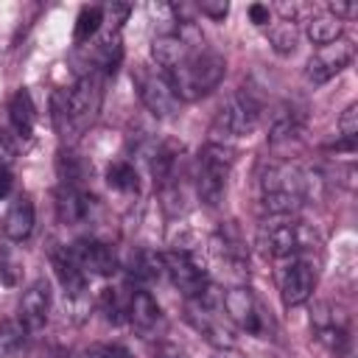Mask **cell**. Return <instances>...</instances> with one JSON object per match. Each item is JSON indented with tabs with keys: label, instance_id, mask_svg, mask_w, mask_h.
<instances>
[{
	"label": "cell",
	"instance_id": "cell-1",
	"mask_svg": "<svg viewBox=\"0 0 358 358\" xmlns=\"http://www.w3.org/2000/svg\"><path fill=\"white\" fill-rule=\"evenodd\" d=\"M316 173L294 162H271L260 173V201L268 215H296L316 196Z\"/></svg>",
	"mask_w": 358,
	"mask_h": 358
},
{
	"label": "cell",
	"instance_id": "cell-2",
	"mask_svg": "<svg viewBox=\"0 0 358 358\" xmlns=\"http://www.w3.org/2000/svg\"><path fill=\"white\" fill-rule=\"evenodd\" d=\"M224 73H227L224 56L207 48L204 42H199L171 70H165V78L179 101H199L221 84Z\"/></svg>",
	"mask_w": 358,
	"mask_h": 358
},
{
	"label": "cell",
	"instance_id": "cell-3",
	"mask_svg": "<svg viewBox=\"0 0 358 358\" xmlns=\"http://www.w3.org/2000/svg\"><path fill=\"white\" fill-rule=\"evenodd\" d=\"M319 246V232L296 215H268L257 227V249L266 257L285 260L294 255H310Z\"/></svg>",
	"mask_w": 358,
	"mask_h": 358
},
{
	"label": "cell",
	"instance_id": "cell-4",
	"mask_svg": "<svg viewBox=\"0 0 358 358\" xmlns=\"http://www.w3.org/2000/svg\"><path fill=\"white\" fill-rule=\"evenodd\" d=\"M235 154L229 145L221 143H207L199 157H196V171H193V182H196V196L201 204L207 207H218L224 201L227 193V179L232 171Z\"/></svg>",
	"mask_w": 358,
	"mask_h": 358
},
{
	"label": "cell",
	"instance_id": "cell-5",
	"mask_svg": "<svg viewBox=\"0 0 358 358\" xmlns=\"http://www.w3.org/2000/svg\"><path fill=\"white\" fill-rule=\"evenodd\" d=\"M260 123V101L241 90L235 92L215 115L213 126H210V143H221V145H229L241 137H249Z\"/></svg>",
	"mask_w": 358,
	"mask_h": 358
},
{
	"label": "cell",
	"instance_id": "cell-6",
	"mask_svg": "<svg viewBox=\"0 0 358 358\" xmlns=\"http://www.w3.org/2000/svg\"><path fill=\"white\" fill-rule=\"evenodd\" d=\"M221 310L224 316L241 327L243 333L249 336H257V338H271L274 336V322H271V313L263 308V302L252 294V288L246 285H232L221 294Z\"/></svg>",
	"mask_w": 358,
	"mask_h": 358
},
{
	"label": "cell",
	"instance_id": "cell-7",
	"mask_svg": "<svg viewBox=\"0 0 358 358\" xmlns=\"http://www.w3.org/2000/svg\"><path fill=\"white\" fill-rule=\"evenodd\" d=\"M131 81L137 87V95L143 101V106L154 115V117H173L179 112V98L173 95L165 73L159 67H148V64H137L131 70Z\"/></svg>",
	"mask_w": 358,
	"mask_h": 358
},
{
	"label": "cell",
	"instance_id": "cell-8",
	"mask_svg": "<svg viewBox=\"0 0 358 358\" xmlns=\"http://www.w3.org/2000/svg\"><path fill=\"white\" fill-rule=\"evenodd\" d=\"M101 95H103V76L90 70L84 73L70 90H67V120H70V131H84L98 109H101Z\"/></svg>",
	"mask_w": 358,
	"mask_h": 358
},
{
	"label": "cell",
	"instance_id": "cell-9",
	"mask_svg": "<svg viewBox=\"0 0 358 358\" xmlns=\"http://www.w3.org/2000/svg\"><path fill=\"white\" fill-rule=\"evenodd\" d=\"M162 266H165V277L185 294V299H196L210 288L204 263L187 249L165 252L162 255Z\"/></svg>",
	"mask_w": 358,
	"mask_h": 358
},
{
	"label": "cell",
	"instance_id": "cell-10",
	"mask_svg": "<svg viewBox=\"0 0 358 358\" xmlns=\"http://www.w3.org/2000/svg\"><path fill=\"white\" fill-rule=\"evenodd\" d=\"M277 280H280V294H282L285 308L305 305L316 288V266H313L310 255L285 257L277 271Z\"/></svg>",
	"mask_w": 358,
	"mask_h": 358
},
{
	"label": "cell",
	"instance_id": "cell-11",
	"mask_svg": "<svg viewBox=\"0 0 358 358\" xmlns=\"http://www.w3.org/2000/svg\"><path fill=\"white\" fill-rule=\"evenodd\" d=\"M310 327H313V336L316 341L330 350L336 358L347 352L350 347V322H347V313L330 302H319L310 313Z\"/></svg>",
	"mask_w": 358,
	"mask_h": 358
},
{
	"label": "cell",
	"instance_id": "cell-12",
	"mask_svg": "<svg viewBox=\"0 0 358 358\" xmlns=\"http://www.w3.org/2000/svg\"><path fill=\"white\" fill-rule=\"evenodd\" d=\"M352 56H355V45L344 36H338L327 45H319L313 50V56L308 59V64H305V78L310 84H324L333 76H338L352 62Z\"/></svg>",
	"mask_w": 358,
	"mask_h": 358
},
{
	"label": "cell",
	"instance_id": "cell-13",
	"mask_svg": "<svg viewBox=\"0 0 358 358\" xmlns=\"http://www.w3.org/2000/svg\"><path fill=\"white\" fill-rule=\"evenodd\" d=\"M76 263L81 266L84 274H98V277H106V274H115L117 271V255L109 243L98 241V238H78L73 246H70Z\"/></svg>",
	"mask_w": 358,
	"mask_h": 358
},
{
	"label": "cell",
	"instance_id": "cell-14",
	"mask_svg": "<svg viewBox=\"0 0 358 358\" xmlns=\"http://www.w3.org/2000/svg\"><path fill=\"white\" fill-rule=\"evenodd\" d=\"M50 266L56 271V280L64 291L67 302H81L87 296V274L81 271V266L76 263L73 252L67 246H56L50 249Z\"/></svg>",
	"mask_w": 358,
	"mask_h": 358
},
{
	"label": "cell",
	"instance_id": "cell-15",
	"mask_svg": "<svg viewBox=\"0 0 358 358\" xmlns=\"http://www.w3.org/2000/svg\"><path fill=\"white\" fill-rule=\"evenodd\" d=\"M48 313H50V285H48V280H34L20 296L17 322L25 330H39V327H45Z\"/></svg>",
	"mask_w": 358,
	"mask_h": 358
},
{
	"label": "cell",
	"instance_id": "cell-16",
	"mask_svg": "<svg viewBox=\"0 0 358 358\" xmlns=\"http://www.w3.org/2000/svg\"><path fill=\"white\" fill-rule=\"evenodd\" d=\"M129 322H131V327H134L140 336H145V338L157 336V330L165 324L157 299H154L145 288H140V285L129 291Z\"/></svg>",
	"mask_w": 358,
	"mask_h": 358
},
{
	"label": "cell",
	"instance_id": "cell-17",
	"mask_svg": "<svg viewBox=\"0 0 358 358\" xmlns=\"http://www.w3.org/2000/svg\"><path fill=\"white\" fill-rule=\"evenodd\" d=\"M56 213L62 224H84L92 215V199L81 187L59 185L56 190Z\"/></svg>",
	"mask_w": 358,
	"mask_h": 358
},
{
	"label": "cell",
	"instance_id": "cell-18",
	"mask_svg": "<svg viewBox=\"0 0 358 358\" xmlns=\"http://www.w3.org/2000/svg\"><path fill=\"white\" fill-rule=\"evenodd\" d=\"M34 218H36V213H34L31 196H17V199L8 204V210H6L3 235H6L8 241H14V243L25 241V238L34 232Z\"/></svg>",
	"mask_w": 358,
	"mask_h": 358
},
{
	"label": "cell",
	"instance_id": "cell-19",
	"mask_svg": "<svg viewBox=\"0 0 358 358\" xmlns=\"http://www.w3.org/2000/svg\"><path fill=\"white\" fill-rule=\"evenodd\" d=\"M8 120L11 129L17 131V137L28 140L34 134V123H36V109H34V98L28 90H17L8 101Z\"/></svg>",
	"mask_w": 358,
	"mask_h": 358
},
{
	"label": "cell",
	"instance_id": "cell-20",
	"mask_svg": "<svg viewBox=\"0 0 358 358\" xmlns=\"http://www.w3.org/2000/svg\"><path fill=\"white\" fill-rule=\"evenodd\" d=\"M344 31V22L338 17H333L327 8H313V14H308L305 20V34L313 45H327L333 39H338Z\"/></svg>",
	"mask_w": 358,
	"mask_h": 358
},
{
	"label": "cell",
	"instance_id": "cell-21",
	"mask_svg": "<svg viewBox=\"0 0 358 358\" xmlns=\"http://www.w3.org/2000/svg\"><path fill=\"white\" fill-rule=\"evenodd\" d=\"M165 274V266H162V255L157 252H148V249H137L131 255V266H129V277L143 288L148 282H157L159 277Z\"/></svg>",
	"mask_w": 358,
	"mask_h": 358
},
{
	"label": "cell",
	"instance_id": "cell-22",
	"mask_svg": "<svg viewBox=\"0 0 358 358\" xmlns=\"http://www.w3.org/2000/svg\"><path fill=\"white\" fill-rule=\"evenodd\" d=\"M106 185L117 193H137L140 187V176H137V168L129 162V159H117L106 168Z\"/></svg>",
	"mask_w": 358,
	"mask_h": 358
},
{
	"label": "cell",
	"instance_id": "cell-23",
	"mask_svg": "<svg viewBox=\"0 0 358 358\" xmlns=\"http://www.w3.org/2000/svg\"><path fill=\"white\" fill-rule=\"evenodd\" d=\"M103 25V6H84L76 17V28H73V42L84 45L90 42Z\"/></svg>",
	"mask_w": 358,
	"mask_h": 358
},
{
	"label": "cell",
	"instance_id": "cell-24",
	"mask_svg": "<svg viewBox=\"0 0 358 358\" xmlns=\"http://www.w3.org/2000/svg\"><path fill=\"white\" fill-rule=\"evenodd\" d=\"M98 308H101V313H103V319L109 324L129 322V296L123 299L120 296V288H103V294L98 299Z\"/></svg>",
	"mask_w": 358,
	"mask_h": 358
},
{
	"label": "cell",
	"instance_id": "cell-25",
	"mask_svg": "<svg viewBox=\"0 0 358 358\" xmlns=\"http://www.w3.org/2000/svg\"><path fill=\"white\" fill-rule=\"evenodd\" d=\"M296 39H299V31H296V25H294L291 20H280V22H274V25L268 28V42H271V48H274L280 56L294 53Z\"/></svg>",
	"mask_w": 358,
	"mask_h": 358
},
{
	"label": "cell",
	"instance_id": "cell-26",
	"mask_svg": "<svg viewBox=\"0 0 358 358\" xmlns=\"http://www.w3.org/2000/svg\"><path fill=\"white\" fill-rule=\"evenodd\" d=\"M25 327L17 319H6L0 322V358H14V352L22 347L25 341Z\"/></svg>",
	"mask_w": 358,
	"mask_h": 358
},
{
	"label": "cell",
	"instance_id": "cell-27",
	"mask_svg": "<svg viewBox=\"0 0 358 358\" xmlns=\"http://www.w3.org/2000/svg\"><path fill=\"white\" fill-rule=\"evenodd\" d=\"M299 129H302V117H299L294 109H282V112L274 117V123H271V134H268V140H271V143L291 140V137L299 134Z\"/></svg>",
	"mask_w": 358,
	"mask_h": 358
},
{
	"label": "cell",
	"instance_id": "cell-28",
	"mask_svg": "<svg viewBox=\"0 0 358 358\" xmlns=\"http://www.w3.org/2000/svg\"><path fill=\"white\" fill-rule=\"evenodd\" d=\"M338 131H341V143H350V145H355V134H358V103H350L344 112H341V117H338Z\"/></svg>",
	"mask_w": 358,
	"mask_h": 358
},
{
	"label": "cell",
	"instance_id": "cell-29",
	"mask_svg": "<svg viewBox=\"0 0 358 358\" xmlns=\"http://www.w3.org/2000/svg\"><path fill=\"white\" fill-rule=\"evenodd\" d=\"M129 14H131L129 3H109V6H103V22H109L112 34H120V25H123V20Z\"/></svg>",
	"mask_w": 358,
	"mask_h": 358
},
{
	"label": "cell",
	"instance_id": "cell-30",
	"mask_svg": "<svg viewBox=\"0 0 358 358\" xmlns=\"http://www.w3.org/2000/svg\"><path fill=\"white\" fill-rule=\"evenodd\" d=\"M199 11L201 14H207L210 20H224L227 17V11H229V6L224 3V0H204V3H199Z\"/></svg>",
	"mask_w": 358,
	"mask_h": 358
},
{
	"label": "cell",
	"instance_id": "cell-31",
	"mask_svg": "<svg viewBox=\"0 0 358 358\" xmlns=\"http://www.w3.org/2000/svg\"><path fill=\"white\" fill-rule=\"evenodd\" d=\"M14 157H17V148H14V143H11V137L0 129V165H11L14 162Z\"/></svg>",
	"mask_w": 358,
	"mask_h": 358
},
{
	"label": "cell",
	"instance_id": "cell-32",
	"mask_svg": "<svg viewBox=\"0 0 358 358\" xmlns=\"http://www.w3.org/2000/svg\"><path fill=\"white\" fill-rule=\"evenodd\" d=\"M249 20L255 22V25H268L271 22V11H268V6H263V3H252L249 6Z\"/></svg>",
	"mask_w": 358,
	"mask_h": 358
},
{
	"label": "cell",
	"instance_id": "cell-33",
	"mask_svg": "<svg viewBox=\"0 0 358 358\" xmlns=\"http://www.w3.org/2000/svg\"><path fill=\"white\" fill-rule=\"evenodd\" d=\"M324 8H327L333 17H338L341 22H344V17H352V14H358V6H355V3H336V0H333V3H327Z\"/></svg>",
	"mask_w": 358,
	"mask_h": 358
},
{
	"label": "cell",
	"instance_id": "cell-34",
	"mask_svg": "<svg viewBox=\"0 0 358 358\" xmlns=\"http://www.w3.org/2000/svg\"><path fill=\"white\" fill-rule=\"evenodd\" d=\"M92 358H131V352H129L123 344H106V347L95 350Z\"/></svg>",
	"mask_w": 358,
	"mask_h": 358
},
{
	"label": "cell",
	"instance_id": "cell-35",
	"mask_svg": "<svg viewBox=\"0 0 358 358\" xmlns=\"http://www.w3.org/2000/svg\"><path fill=\"white\" fill-rule=\"evenodd\" d=\"M11 185H14V176L6 165H0V199H6L11 193Z\"/></svg>",
	"mask_w": 358,
	"mask_h": 358
},
{
	"label": "cell",
	"instance_id": "cell-36",
	"mask_svg": "<svg viewBox=\"0 0 358 358\" xmlns=\"http://www.w3.org/2000/svg\"><path fill=\"white\" fill-rule=\"evenodd\" d=\"M48 358H73V352L70 350H64V347H56V350H50V355Z\"/></svg>",
	"mask_w": 358,
	"mask_h": 358
}]
</instances>
